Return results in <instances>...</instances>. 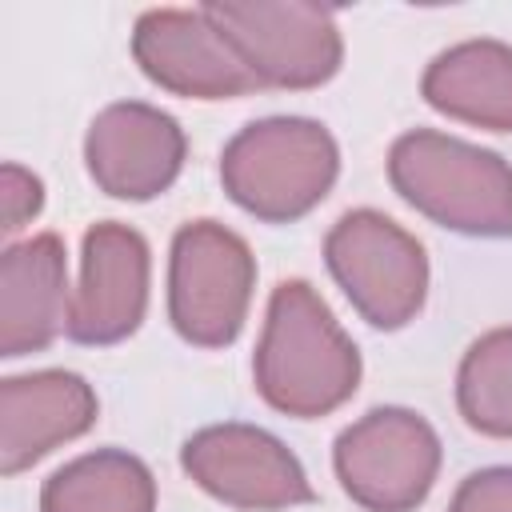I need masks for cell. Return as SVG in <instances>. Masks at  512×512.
Returning <instances> with one entry per match:
<instances>
[{"mask_svg": "<svg viewBox=\"0 0 512 512\" xmlns=\"http://www.w3.org/2000/svg\"><path fill=\"white\" fill-rule=\"evenodd\" d=\"M252 380L268 408L296 420L328 416L352 400L360 348L308 280H280L272 288Z\"/></svg>", "mask_w": 512, "mask_h": 512, "instance_id": "cell-1", "label": "cell"}, {"mask_svg": "<svg viewBox=\"0 0 512 512\" xmlns=\"http://www.w3.org/2000/svg\"><path fill=\"white\" fill-rule=\"evenodd\" d=\"M68 252L56 232L8 244L0 256V356L44 352L68 328Z\"/></svg>", "mask_w": 512, "mask_h": 512, "instance_id": "cell-13", "label": "cell"}, {"mask_svg": "<svg viewBox=\"0 0 512 512\" xmlns=\"http://www.w3.org/2000/svg\"><path fill=\"white\" fill-rule=\"evenodd\" d=\"M436 428L400 404H384L348 424L332 444V468L340 488L364 512H412L428 500L440 476Z\"/></svg>", "mask_w": 512, "mask_h": 512, "instance_id": "cell-6", "label": "cell"}, {"mask_svg": "<svg viewBox=\"0 0 512 512\" xmlns=\"http://www.w3.org/2000/svg\"><path fill=\"white\" fill-rule=\"evenodd\" d=\"M456 408L480 436L512 440V324L472 340L456 372Z\"/></svg>", "mask_w": 512, "mask_h": 512, "instance_id": "cell-16", "label": "cell"}, {"mask_svg": "<svg viewBox=\"0 0 512 512\" xmlns=\"http://www.w3.org/2000/svg\"><path fill=\"white\" fill-rule=\"evenodd\" d=\"M132 60L172 96L232 100L260 88L236 44L204 8H148L132 28Z\"/></svg>", "mask_w": 512, "mask_h": 512, "instance_id": "cell-9", "label": "cell"}, {"mask_svg": "<svg viewBox=\"0 0 512 512\" xmlns=\"http://www.w3.org/2000/svg\"><path fill=\"white\" fill-rule=\"evenodd\" d=\"M448 512H512V464H492L464 476Z\"/></svg>", "mask_w": 512, "mask_h": 512, "instance_id": "cell-17", "label": "cell"}, {"mask_svg": "<svg viewBox=\"0 0 512 512\" xmlns=\"http://www.w3.org/2000/svg\"><path fill=\"white\" fill-rule=\"evenodd\" d=\"M236 44L260 88H320L340 72L336 12L308 0H212L200 4Z\"/></svg>", "mask_w": 512, "mask_h": 512, "instance_id": "cell-7", "label": "cell"}, {"mask_svg": "<svg viewBox=\"0 0 512 512\" xmlns=\"http://www.w3.org/2000/svg\"><path fill=\"white\" fill-rule=\"evenodd\" d=\"M388 180L404 204L464 236H512V164L480 144L436 128L396 136Z\"/></svg>", "mask_w": 512, "mask_h": 512, "instance_id": "cell-2", "label": "cell"}, {"mask_svg": "<svg viewBox=\"0 0 512 512\" xmlns=\"http://www.w3.org/2000/svg\"><path fill=\"white\" fill-rule=\"evenodd\" d=\"M180 468L208 496L240 512H284L316 496L296 452L280 436L240 420L192 432L180 448Z\"/></svg>", "mask_w": 512, "mask_h": 512, "instance_id": "cell-8", "label": "cell"}, {"mask_svg": "<svg viewBox=\"0 0 512 512\" xmlns=\"http://www.w3.org/2000/svg\"><path fill=\"white\" fill-rule=\"evenodd\" d=\"M324 260L348 304L372 328L396 332L412 324L428 300L424 244L376 208L344 212L324 236Z\"/></svg>", "mask_w": 512, "mask_h": 512, "instance_id": "cell-4", "label": "cell"}, {"mask_svg": "<svg viewBox=\"0 0 512 512\" xmlns=\"http://www.w3.org/2000/svg\"><path fill=\"white\" fill-rule=\"evenodd\" d=\"M100 400L92 384L68 368H40L0 380V472L16 476L52 448L96 424Z\"/></svg>", "mask_w": 512, "mask_h": 512, "instance_id": "cell-12", "label": "cell"}, {"mask_svg": "<svg viewBox=\"0 0 512 512\" xmlns=\"http://www.w3.org/2000/svg\"><path fill=\"white\" fill-rule=\"evenodd\" d=\"M44 208V184L36 172L20 168V164H4L0 168V212H4V232L24 228L28 220H36Z\"/></svg>", "mask_w": 512, "mask_h": 512, "instance_id": "cell-18", "label": "cell"}, {"mask_svg": "<svg viewBox=\"0 0 512 512\" xmlns=\"http://www.w3.org/2000/svg\"><path fill=\"white\" fill-rule=\"evenodd\" d=\"M40 512H156V476L124 448H96L44 480Z\"/></svg>", "mask_w": 512, "mask_h": 512, "instance_id": "cell-15", "label": "cell"}, {"mask_svg": "<svg viewBox=\"0 0 512 512\" xmlns=\"http://www.w3.org/2000/svg\"><path fill=\"white\" fill-rule=\"evenodd\" d=\"M340 176V148L320 120L264 116L220 152V184L248 216L292 224L308 216Z\"/></svg>", "mask_w": 512, "mask_h": 512, "instance_id": "cell-3", "label": "cell"}, {"mask_svg": "<svg viewBox=\"0 0 512 512\" xmlns=\"http://www.w3.org/2000/svg\"><path fill=\"white\" fill-rule=\"evenodd\" d=\"M420 92L448 120L512 132V44L480 36L444 48L424 68Z\"/></svg>", "mask_w": 512, "mask_h": 512, "instance_id": "cell-14", "label": "cell"}, {"mask_svg": "<svg viewBox=\"0 0 512 512\" xmlns=\"http://www.w3.org/2000/svg\"><path fill=\"white\" fill-rule=\"evenodd\" d=\"M188 140L176 116L144 100H120L96 112L84 136V164L112 200H152L184 168Z\"/></svg>", "mask_w": 512, "mask_h": 512, "instance_id": "cell-10", "label": "cell"}, {"mask_svg": "<svg viewBox=\"0 0 512 512\" xmlns=\"http://www.w3.org/2000/svg\"><path fill=\"white\" fill-rule=\"evenodd\" d=\"M148 276L152 256L136 228L120 220L92 224L80 248V284L68 308V336L96 348L128 340L148 312Z\"/></svg>", "mask_w": 512, "mask_h": 512, "instance_id": "cell-11", "label": "cell"}, {"mask_svg": "<svg viewBox=\"0 0 512 512\" xmlns=\"http://www.w3.org/2000/svg\"><path fill=\"white\" fill-rule=\"evenodd\" d=\"M256 256L248 240L216 220H192L172 236L168 320L196 348H228L252 304Z\"/></svg>", "mask_w": 512, "mask_h": 512, "instance_id": "cell-5", "label": "cell"}]
</instances>
